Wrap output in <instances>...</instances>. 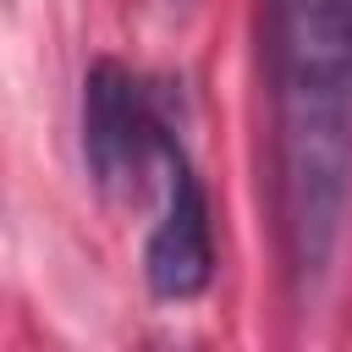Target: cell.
Instances as JSON below:
<instances>
[{"mask_svg": "<svg viewBox=\"0 0 352 352\" xmlns=\"http://www.w3.org/2000/svg\"><path fill=\"white\" fill-rule=\"evenodd\" d=\"M165 138L148 88L121 60H94L82 77V160L94 187L110 204L138 198L148 165L165 160Z\"/></svg>", "mask_w": 352, "mask_h": 352, "instance_id": "1", "label": "cell"}, {"mask_svg": "<svg viewBox=\"0 0 352 352\" xmlns=\"http://www.w3.org/2000/svg\"><path fill=\"white\" fill-rule=\"evenodd\" d=\"M275 104H352V0H270Z\"/></svg>", "mask_w": 352, "mask_h": 352, "instance_id": "2", "label": "cell"}, {"mask_svg": "<svg viewBox=\"0 0 352 352\" xmlns=\"http://www.w3.org/2000/svg\"><path fill=\"white\" fill-rule=\"evenodd\" d=\"M165 209L143 242V275L160 302H192L214 280V231H209V198L187 154L165 138Z\"/></svg>", "mask_w": 352, "mask_h": 352, "instance_id": "3", "label": "cell"}]
</instances>
